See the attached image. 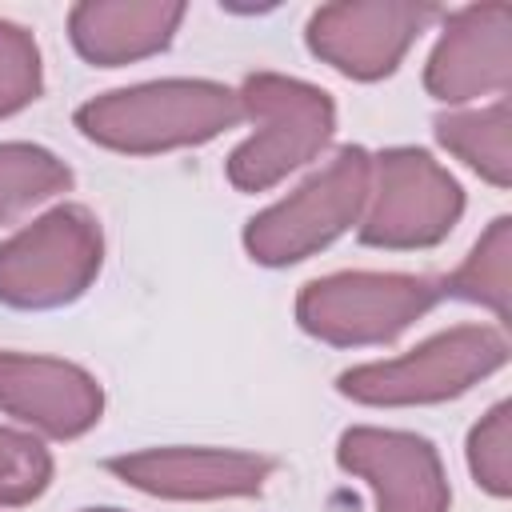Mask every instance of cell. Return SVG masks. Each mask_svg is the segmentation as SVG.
<instances>
[{
  "label": "cell",
  "instance_id": "cell-1",
  "mask_svg": "<svg viewBox=\"0 0 512 512\" xmlns=\"http://www.w3.org/2000/svg\"><path fill=\"white\" fill-rule=\"evenodd\" d=\"M240 116L244 104L228 88L204 80H168L92 100L76 112V124L108 148L152 152L208 140L220 128L236 124Z\"/></svg>",
  "mask_w": 512,
  "mask_h": 512
},
{
  "label": "cell",
  "instance_id": "cell-2",
  "mask_svg": "<svg viewBox=\"0 0 512 512\" xmlns=\"http://www.w3.org/2000/svg\"><path fill=\"white\" fill-rule=\"evenodd\" d=\"M240 104L256 120V136L232 152L228 176L236 188H248V192L268 188L288 168L304 164L332 132L328 96L296 80L252 76L244 84Z\"/></svg>",
  "mask_w": 512,
  "mask_h": 512
},
{
  "label": "cell",
  "instance_id": "cell-3",
  "mask_svg": "<svg viewBox=\"0 0 512 512\" xmlns=\"http://www.w3.org/2000/svg\"><path fill=\"white\" fill-rule=\"evenodd\" d=\"M100 268V232L84 208H56L0 244V300L20 308L64 304Z\"/></svg>",
  "mask_w": 512,
  "mask_h": 512
},
{
  "label": "cell",
  "instance_id": "cell-4",
  "mask_svg": "<svg viewBox=\"0 0 512 512\" xmlns=\"http://www.w3.org/2000/svg\"><path fill=\"white\" fill-rule=\"evenodd\" d=\"M368 176H372L368 156L360 148H344L292 200L252 220L248 228L252 256L264 264H284V260H300L312 248L328 244L336 232H344L356 220L368 196Z\"/></svg>",
  "mask_w": 512,
  "mask_h": 512
},
{
  "label": "cell",
  "instance_id": "cell-5",
  "mask_svg": "<svg viewBox=\"0 0 512 512\" xmlns=\"http://www.w3.org/2000/svg\"><path fill=\"white\" fill-rule=\"evenodd\" d=\"M504 336L492 328H456L448 336L428 340L424 348L388 360L352 368L340 376V388L368 404H408V400H440L468 388L476 376L504 364Z\"/></svg>",
  "mask_w": 512,
  "mask_h": 512
},
{
  "label": "cell",
  "instance_id": "cell-6",
  "mask_svg": "<svg viewBox=\"0 0 512 512\" xmlns=\"http://www.w3.org/2000/svg\"><path fill=\"white\" fill-rule=\"evenodd\" d=\"M436 288L412 276H332L304 288L296 312L300 324L332 344L392 340L408 320L428 312Z\"/></svg>",
  "mask_w": 512,
  "mask_h": 512
},
{
  "label": "cell",
  "instance_id": "cell-7",
  "mask_svg": "<svg viewBox=\"0 0 512 512\" xmlns=\"http://www.w3.org/2000/svg\"><path fill=\"white\" fill-rule=\"evenodd\" d=\"M380 196L368 212L360 240L412 248L440 240L460 216V188L424 152H384L380 156Z\"/></svg>",
  "mask_w": 512,
  "mask_h": 512
},
{
  "label": "cell",
  "instance_id": "cell-8",
  "mask_svg": "<svg viewBox=\"0 0 512 512\" xmlns=\"http://www.w3.org/2000/svg\"><path fill=\"white\" fill-rule=\"evenodd\" d=\"M416 4H328L312 16V48L348 76H384L396 68L408 40L432 20Z\"/></svg>",
  "mask_w": 512,
  "mask_h": 512
},
{
  "label": "cell",
  "instance_id": "cell-9",
  "mask_svg": "<svg viewBox=\"0 0 512 512\" xmlns=\"http://www.w3.org/2000/svg\"><path fill=\"white\" fill-rule=\"evenodd\" d=\"M340 464L372 480L380 512H444L448 492L436 452L404 432L356 428L340 440Z\"/></svg>",
  "mask_w": 512,
  "mask_h": 512
},
{
  "label": "cell",
  "instance_id": "cell-10",
  "mask_svg": "<svg viewBox=\"0 0 512 512\" xmlns=\"http://www.w3.org/2000/svg\"><path fill=\"white\" fill-rule=\"evenodd\" d=\"M0 408L52 436H76L100 416V388L72 364L0 352Z\"/></svg>",
  "mask_w": 512,
  "mask_h": 512
},
{
  "label": "cell",
  "instance_id": "cell-11",
  "mask_svg": "<svg viewBox=\"0 0 512 512\" xmlns=\"http://www.w3.org/2000/svg\"><path fill=\"white\" fill-rule=\"evenodd\" d=\"M508 4L464 8L428 64V92L440 100H468L484 88L508 84Z\"/></svg>",
  "mask_w": 512,
  "mask_h": 512
},
{
  "label": "cell",
  "instance_id": "cell-12",
  "mask_svg": "<svg viewBox=\"0 0 512 512\" xmlns=\"http://www.w3.org/2000/svg\"><path fill=\"white\" fill-rule=\"evenodd\" d=\"M116 476L156 496H244L264 484L272 460L240 452H148L108 460Z\"/></svg>",
  "mask_w": 512,
  "mask_h": 512
},
{
  "label": "cell",
  "instance_id": "cell-13",
  "mask_svg": "<svg viewBox=\"0 0 512 512\" xmlns=\"http://www.w3.org/2000/svg\"><path fill=\"white\" fill-rule=\"evenodd\" d=\"M180 4H80L72 8V40L96 64H120L168 44Z\"/></svg>",
  "mask_w": 512,
  "mask_h": 512
},
{
  "label": "cell",
  "instance_id": "cell-14",
  "mask_svg": "<svg viewBox=\"0 0 512 512\" xmlns=\"http://www.w3.org/2000/svg\"><path fill=\"white\" fill-rule=\"evenodd\" d=\"M436 136L460 152L472 168H480L492 184H508V104L496 100L476 116H444L436 120Z\"/></svg>",
  "mask_w": 512,
  "mask_h": 512
},
{
  "label": "cell",
  "instance_id": "cell-15",
  "mask_svg": "<svg viewBox=\"0 0 512 512\" xmlns=\"http://www.w3.org/2000/svg\"><path fill=\"white\" fill-rule=\"evenodd\" d=\"M68 168L48 156L44 148H28V144H4L0 148V220L16 216L20 208H28L32 200L68 188Z\"/></svg>",
  "mask_w": 512,
  "mask_h": 512
},
{
  "label": "cell",
  "instance_id": "cell-16",
  "mask_svg": "<svg viewBox=\"0 0 512 512\" xmlns=\"http://www.w3.org/2000/svg\"><path fill=\"white\" fill-rule=\"evenodd\" d=\"M452 296L488 300L500 316H508V220H496L484 244H476L472 260L444 284Z\"/></svg>",
  "mask_w": 512,
  "mask_h": 512
},
{
  "label": "cell",
  "instance_id": "cell-17",
  "mask_svg": "<svg viewBox=\"0 0 512 512\" xmlns=\"http://www.w3.org/2000/svg\"><path fill=\"white\" fill-rule=\"evenodd\" d=\"M52 476L48 452L12 428H0V504H24L36 492H44Z\"/></svg>",
  "mask_w": 512,
  "mask_h": 512
},
{
  "label": "cell",
  "instance_id": "cell-18",
  "mask_svg": "<svg viewBox=\"0 0 512 512\" xmlns=\"http://www.w3.org/2000/svg\"><path fill=\"white\" fill-rule=\"evenodd\" d=\"M40 88V64L36 44L24 28L0 24V116L28 104Z\"/></svg>",
  "mask_w": 512,
  "mask_h": 512
},
{
  "label": "cell",
  "instance_id": "cell-19",
  "mask_svg": "<svg viewBox=\"0 0 512 512\" xmlns=\"http://www.w3.org/2000/svg\"><path fill=\"white\" fill-rule=\"evenodd\" d=\"M472 468L496 496L508 492V404L492 408L488 424L472 432Z\"/></svg>",
  "mask_w": 512,
  "mask_h": 512
},
{
  "label": "cell",
  "instance_id": "cell-20",
  "mask_svg": "<svg viewBox=\"0 0 512 512\" xmlns=\"http://www.w3.org/2000/svg\"><path fill=\"white\" fill-rule=\"evenodd\" d=\"M100 512H112V508H100Z\"/></svg>",
  "mask_w": 512,
  "mask_h": 512
}]
</instances>
